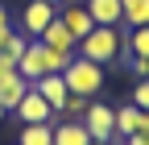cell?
<instances>
[{
	"label": "cell",
	"instance_id": "obj_1",
	"mask_svg": "<svg viewBox=\"0 0 149 145\" xmlns=\"http://www.w3.org/2000/svg\"><path fill=\"white\" fill-rule=\"evenodd\" d=\"M66 62H70L66 54H58V50L42 46L37 38H29V46H25V54H21V62H17V75H21L25 83H37L42 75H62Z\"/></svg>",
	"mask_w": 149,
	"mask_h": 145
},
{
	"label": "cell",
	"instance_id": "obj_2",
	"mask_svg": "<svg viewBox=\"0 0 149 145\" xmlns=\"http://www.w3.org/2000/svg\"><path fill=\"white\" fill-rule=\"evenodd\" d=\"M124 50H128V46H124V25H95V29L79 42V54L91 58V62H100V66H104V62H116Z\"/></svg>",
	"mask_w": 149,
	"mask_h": 145
},
{
	"label": "cell",
	"instance_id": "obj_3",
	"mask_svg": "<svg viewBox=\"0 0 149 145\" xmlns=\"http://www.w3.org/2000/svg\"><path fill=\"white\" fill-rule=\"evenodd\" d=\"M62 83H66L70 96H87V100H95V96L104 91V66L91 62V58H83V54H74V58L66 62V70H62Z\"/></svg>",
	"mask_w": 149,
	"mask_h": 145
},
{
	"label": "cell",
	"instance_id": "obj_4",
	"mask_svg": "<svg viewBox=\"0 0 149 145\" xmlns=\"http://www.w3.org/2000/svg\"><path fill=\"white\" fill-rule=\"evenodd\" d=\"M79 124L91 133V141H112V145H120V141H116V108H112V104L91 100Z\"/></svg>",
	"mask_w": 149,
	"mask_h": 145
},
{
	"label": "cell",
	"instance_id": "obj_5",
	"mask_svg": "<svg viewBox=\"0 0 149 145\" xmlns=\"http://www.w3.org/2000/svg\"><path fill=\"white\" fill-rule=\"evenodd\" d=\"M54 17H58V8H54L50 4V0H29V4H25V13H21V33H25V38H37V33H42L50 21H54Z\"/></svg>",
	"mask_w": 149,
	"mask_h": 145
},
{
	"label": "cell",
	"instance_id": "obj_6",
	"mask_svg": "<svg viewBox=\"0 0 149 145\" xmlns=\"http://www.w3.org/2000/svg\"><path fill=\"white\" fill-rule=\"evenodd\" d=\"M37 42L42 46H50V50H58V54H66V58H74V54H79V42H74V33L58 21V17H54V21L37 33Z\"/></svg>",
	"mask_w": 149,
	"mask_h": 145
},
{
	"label": "cell",
	"instance_id": "obj_7",
	"mask_svg": "<svg viewBox=\"0 0 149 145\" xmlns=\"http://www.w3.org/2000/svg\"><path fill=\"white\" fill-rule=\"evenodd\" d=\"M58 21H62V25H66V29L74 33V42H83L87 33L95 29V21H91V13H87L83 4H74V0H66V4L58 8Z\"/></svg>",
	"mask_w": 149,
	"mask_h": 145
},
{
	"label": "cell",
	"instance_id": "obj_8",
	"mask_svg": "<svg viewBox=\"0 0 149 145\" xmlns=\"http://www.w3.org/2000/svg\"><path fill=\"white\" fill-rule=\"evenodd\" d=\"M17 116H21V124H50V120H54V108H50V104L29 87L25 100L17 104Z\"/></svg>",
	"mask_w": 149,
	"mask_h": 145
},
{
	"label": "cell",
	"instance_id": "obj_9",
	"mask_svg": "<svg viewBox=\"0 0 149 145\" xmlns=\"http://www.w3.org/2000/svg\"><path fill=\"white\" fill-rule=\"evenodd\" d=\"M29 87H33V91L54 108V116H58V108H62V104H66V96H70V91H66V83H62V75H42V79L29 83Z\"/></svg>",
	"mask_w": 149,
	"mask_h": 145
},
{
	"label": "cell",
	"instance_id": "obj_10",
	"mask_svg": "<svg viewBox=\"0 0 149 145\" xmlns=\"http://www.w3.org/2000/svg\"><path fill=\"white\" fill-rule=\"evenodd\" d=\"M91 133L79 120H54V145H87Z\"/></svg>",
	"mask_w": 149,
	"mask_h": 145
},
{
	"label": "cell",
	"instance_id": "obj_11",
	"mask_svg": "<svg viewBox=\"0 0 149 145\" xmlns=\"http://www.w3.org/2000/svg\"><path fill=\"white\" fill-rule=\"evenodd\" d=\"M95 25H120V0H83Z\"/></svg>",
	"mask_w": 149,
	"mask_h": 145
},
{
	"label": "cell",
	"instance_id": "obj_12",
	"mask_svg": "<svg viewBox=\"0 0 149 145\" xmlns=\"http://www.w3.org/2000/svg\"><path fill=\"white\" fill-rule=\"evenodd\" d=\"M120 25L124 29L149 25V0H120Z\"/></svg>",
	"mask_w": 149,
	"mask_h": 145
},
{
	"label": "cell",
	"instance_id": "obj_13",
	"mask_svg": "<svg viewBox=\"0 0 149 145\" xmlns=\"http://www.w3.org/2000/svg\"><path fill=\"white\" fill-rule=\"evenodd\" d=\"M25 91H29V83H25L21 75L4 79V83H0V108H4V112H17V104L25 100Z\"/></svg>",
	"mask_w": 149,
	"mask_h": 145
},
{
	"label": "cell",
	"instance_id": "obj_14",
	"mask_svg": "<svg viewBox=\"0 0 149 145\" xmlns=\"http://www.w3.org/2000/svg\"><path fill=\"white\" fill-rule=\"evenodd\" d=\"M137 129H141V108L137 104L116 108V141H124L128 133H137Z\"/></svg>",
	"mask_w": 149,
	"mask_h": 145
},
{
	"label": "cell",
	"instance_id": "obj_15",
	"mask_svg": "<svg viewBox=\"0 0 149 145\" xmlns=\"http://www.w3.org/2000/svg\"><path fill=\"white\" fill-rule=\"evenodd\" d=\"M17 145H54V120L50 124H25Z\"/></svg>",
	"mask_w": 149,
	"mask_h": 145
},
{
	"label": "cell",
	"instance_id": "obj_16",
	"mask_svg": "<svg viewBox=\"0 0 149 145\" xmlns=\"http://www.w3.org/2000/svg\"><path fill=\"white\" fill-rule=\"evenodd\" d=\"M124 46H128V54H133V58H149V25L128 29V33H124Z\"/></svg>",
	"mask_w": 149,
	"mask_h": 145
},
{
	"label": "cell",
	"instance_id": "obj_17",
	"mask_svg": "<svg viewBox=\"0 0 149 145\" xmlns=\"http://www.w3.org/2000/svg\"><path fill=\"white\" fill-rule=\"evenodd\" d=\"M87 96H66V104L58 108V116H54V120H83V112H87Z\"/></svg>",
	"mask_w": 149,
	"mask_h": 145
},
{
	"label": "cell",
	"instance_id": "obj_18",
	"mask_svg": "<svg viewBox=\"0 0 149 145\" xmlns=\"http://www.w3.org/2000/svg\"><path fill=\"white\" fill-rule=\"evenodd\" d=\"M25 46H29V38H25V33H8V42H4V50H0V54H4V58L8 62H21V54H25Z\"/></svg>",
	"mask_w": 149,
	"mask_h": 145
},
{
	"label": "cell",
	"instance_id": "obj_19",
	"mask_svg": "<svg viewBox=\"0 0 149 145\" xmlns=\"http://www.w3.org/2000/svg\"><path fill=\"white\" fill-rule=\"evenodd\" d=\"M133 104L141 108V112H149V79H137V87H133Z\"/></svg>",
	"mask_w": 149,
	"mask_h": 145
},
{
	"label": "cell",
	"instance_id": "obj_20",
	"mask_svg": "<svg viewBox=\"0 0 149 145\" xmlns=\"http://www.w3.org/2000/svg\"><path fill=\"white\" fill-rule=\"evenodd\" d=\"M124 66H128V70H133V75H137V79H149V58H128Z\"/></svg>",
	"mask_w": 149,
	"mask_h": 145
},
{
	"label": "cell",
	"instance_id": "obj_21",
	"mask_svg": "<svg viewBox=\"0 0 149 145\" xmlns=\"http://www.w3.org/2000/svg\"><path fill=\"white\" fill-rule=\"evenodd\" d=\"M120 145H149V133H145V129H137V133H128Z\"/></svg>",
	"mask_w": 149,
	"mask_h": 145
},
{
	"label": "cell",
	"instance_id": "obj_22",
	"mask_svg": "<svg viewBox=\"0 0 149 145\" xmlns=\"http://www.w3.org/2000/svg\"><path fill=\"white\" fill-rule=\"evenodd\" d=\"M13 75H17V62H8L4 54H0V83H4V79H13Z\"/></svg>",
	"mask_w": 149,
	"mask_h": 145
},
{
	"label": "cell",
	"instance_id": "obj_23",
	"mask_svg": "<svg viewBox=\"0 0 149 145\" xmlns=\"http://www.w3.org/2000/svg\"><path fill=\"white\" fill-rule=\"evenodd\" d=\"M0 29H8V4H0Z\"/></svg>",
	"mask_w": 149,
	"mask_h": 145
},
{
	"label": "cell",
	"instance_id": "obj_24",
	"mask_svg": "<svg viewBox=\"0 0 149 145\" xmlns=\"http://www.w3.org/2000/svg\"><path fill=\"white\" fill-rule=\"evenodd\" d=\"M8 33H13V29H0V50H4V42H8Z\"/></svg>",
	"mask_w": 149,
	"mask_h": 145
},
{
	"label": "cell",
	"instance_id": "obj_25",
	"mask_svg": "<svg viewBox=\"0 0 149 145\" xmlns=\"http://www.w3.org/2000/svg\"><path fill=\"white\" fill-rule=\"evenodd\" d=\"M50 4H54V8H62V4H66V0H50Z\"/></svg>",
	"mask_w": 149,
	"mask_h": 145
},
{
	"label": "cell",
	"instance_id": "obj_26",
	"mask_svg": "<svg viewBox=\"0 0 149 145\" xmlns=\"http://www.w3.org/2000/svg\"><path fill=\"white\" fill-rule=\"evenodd\" d=\"M87 145H112V141H87Z\"/></svg>",
	"mask_w": 149,
	"mask_h": 145
},
{
	"label": "cell",
	"instance_id": "obj_27",
	"mask_svg": "<svg viewBox=\"0 0 149 145\" xmlns=\"http://www.w3.org/2000/svg\"><path fill=\"white\" fill-rule=\"evenodd\" d=\"M4 116H8V112H4V108H0V120H4Z\"/></svg>",
	"mask_w": 149,
	"mask_h": 145
}]
</instances>
